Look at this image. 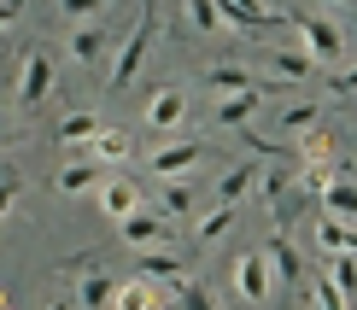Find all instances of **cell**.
Listing matches in <instances>:
<instances>
[{
  "label": "cell",
  "mask_w": 357,
  "mask_h": 310,
  "mask_svg": "<svg viewBox=\"0 0 357 310\" xmlns=\"http://www.w3.org/2000/svg\"><path fill=\"white\" fill-rule=\"evenodd\" d=\"M328 94L334 100H357V59H351V65H340L334 77H328Z\"/></svg>",
  "instance_id": "obj_33"
},
{
  "label": "cell",
  "mask_w": 357,
  "mask_h": 310,
  "mask_svg": "<svg viewBox=\"0 0 357 310\" xmlns=\"http://www.w3.org/2000/svg\"><path fill=\"white\" fill-rule=\"evenodd\" d=\"M305 299L317 304V310H351V299L334 287V275H310V281H305Z\"/></svg>",
  "instance_id": "obj_24"
},
{
  "label": "cell",
  "mask_w": 357,
  "mask_h": 310,
  "mask_svg": "<svg viewBox=\"0 0 357 310\" xmlns=\"http://www.w3.org/2000/svg\"><path fill=\"white\" fill-rule=\"evenodd\" d=\"M205 82H211L217 100L222 94H252V88H258V77H252L246 65H211V70H205Z\"/></svg>",
  "instance_id": "obj_19"
},
{
  "label": "cell",
  "mask_w": 357,
  "mask_h": 310,
  "mask_svg": "<svg viewBox=\"0 0 357 310\" xmlns=\"http://www.w3.org/2000/svg\"><path fill=\"white\" fill-rule=\"evenodd\" d=\"M328 6H340V12H357V0H328Z\"/></svg>",
  "instance_id": "obj_38"
},
{
  "label": "cell",
  "mask_w": 357,
  "mask_h": 310,
  "mask_svg": "<svg viewBox=\"0 0 357 310\" xmlns=\"http://www.w3.org/2000/svg\"><path fill=\"white\" fill-rule=\"evenodd\" d=\"M310 70H317V59H310L305 47H281V53H270V77H275V82H305Z\"/></svg>",
  "instance_id": "obj_18"
},
{
  "label": "cell",
  "mask_w": 357,
  "mask_h": 310,
  "mask_svg": "<svg viewBox=\"0 0 357 310\" xmlns=\"http://www.w3.org/2000/svg\"><path fill=\"white\" fill-rule=\"evenodd\" d=\"M153 41H158V12H153V6H141V18H135V29H129V41L117 47V59L106 65V88H123V82H135V70L146 65Z\"/></svg>",
  "instance_id": "obj_1"
},
{
  "label": "cell",
  "mask_w": 357,
  "mask_h": 310,
  "mask_svg": "<svg viewBox=\"0 0 357 310\" xmlns=\"http://www.w3.org/2000/svg\"><path fill=\"white\" fill-rule=\"evenodd\" d=\"M94 194H100V211H106L112 223H123L129 211H141V187L129 182V176H106V182H100Z\"/></svg>",
  "instance_id": "obj_11"
},
{
  "label": "cell",
  "mask_w": 357,
  "mask_h": 310,
  "mask_svg": "<svg viewBox=\"0 0 357 310\" xmlns=\"http://www.w3.org/2000/svg\"><path fill=\"white\" fill-rule=\"evenodd\" d=\"M65 47H70V59H77V65H100V59L112 53V29H106V24H77Z\"/></svg>",
  "instance_id": "obj_13"
},
{
  "label": "cell",
  "mask_w": 357,
  "mask_h": 310,
  "mask_svg": "<svg viewBox=\"0 0 357 310\" xmlns=\"http://www.w3.org/2000/svg\"><path fill=\"white\" fill-rule=\"evenodd\" d=\"M158 211H165V217H193V187H188V176L165 182V199H158Z\"/></svg>",
  "instance_id": "obj_27"
},
{
  "label": "cell",
  "mask_w": 357,
  "mask_h": 310,
  "mask_svg": "<svg viewBox=\"0 0 357 310\" xmlns=\"http://www.w3.org/2000/svg\"><path fill=\"white\" fill-rule=\"evenodd\" d=\"M53 88H59V65H53V53H47V47H29V53L18 59V82H12L18 106H24V111H36L41 100H53Z\"/></svg>",
  "instance_id": "obj_2"
},
{
  "label": "cell",
  "mask_w": 357,
  "mask_h": 310,
  "mask_svg": "<svg viewBox=\"0 0 357 310\" xmlns=\"http://www.w3.org/2000/svg\"><path fill=\"white\" fill-rule=\"evenodd\" d=\"M299 158H305V164H328V158H334V129H322V123L299 129Z\"/></svg>",
  "instance_id": "obj_23"
},
{
  "label": "cell",
  "mask_w": 357,
  "mask_h": 310,
  "mask_svg": "<svg viewBox=\"0 0 357 310\" xmlns=\"http://www.w3.org/2000/svg\"><path fill=\"white\" fill-rule=\"evenodd\" d=\"M94 135H100V117H94V111H70V117H59V129H53V141L70 146V153L94 146Z\"/></svg>",
  "instance_id": "obj_15"
},
{
  "label": "cell",
  "mask_w": 357,
  "mask_h": 310,
  "mask_svg": "<svg viewBox=\"0 0 357 310\" xmlns=\"http://www.w3.org/2000/svg\"><path fill=\"white\" fill-rule=\"evenodd\" d=\"M264 258H270V270H275V287H299L305 281V258H299V246H293L287 234H270Z\"/></svg>",
  "instance_id": "obj_12"
},
{
  "label": "cell",
  "mask_w": 357,
  "mask_h": 310,
  "mask_svg": "<svg viewBox=\"0 0 357 310\" xmlns=\"http://www.w3.org/2000/svg\"><path fill=\"white\" fill-rule=\"evenodd\" d=\"M106 6H117V0H106Z\"/></svg>",
  "instance_id": "obj_41"
},
{
  "label": "cell",
  "mask_w": 357,
  "mask_h": 310,
  "mask_svg": "<svg viewBox=\"0 0 357 310\" xmlns=\"http://www.w3.org/2000/svg\"><path fill=\"white\" fill-rule=\"evenodd\" d=\"M322 211L340 217V223H357V182H334L328 194H322Z\"/></svg>",
  "instance_id": "obj_25"
},
{
  "label": "cell",
  "mask_w": 357,
  "mask_h": 310,
  "mask_svg": "<svg viewBox=\"0 0 357 310\" xmlns=\"http://www.w3.org/2000/svg\"><path fill=\"white\" fill-rule=\"evenodd\" d=\"M0 310H12V299H6V293H0Z\"/></svg>",
  "instance_id": "obj_40"
},
{
  "label": "cell",
  "mask_w": 357,
  "mask_h": 310,
  "mask_svg": "<svg viewBox=\"0 0 357 310\" xmlns=\"http://www.w3.org/2000/svg\"><path fill=\"white\" fill-rule=\"evenodd\" d=\"M146 123H153V129H165V135H170V129H182L188 123V94H182V88H153V94H146Z\"/></svg>",
  "instance_id": "obj_8"
},
{
  "label": "cell",
  "mask_w": 357,
  "mask_h": 310,
  "mask_svg": "<svg viewBox=\"0 0 357 310\" xmlns=\"http://www.w3.org/2000/svg\"><path fill=\"white\" fill-rule=\"evenodd\" d=\"M112 275L100 270H82V287H77V310H112Z\"/></svg>",
  "instance_id": "obj_22"
},
{
  "label": "cell",
  "mask_w": 357,
  "mask_h": 310,
  "mask_svg": "<svg viewBox=\"0 0 357 310\" xmlns=\"http://www.w3.org/2000/svg\"><path fill=\"white\" fill-rule=\"evenodd\" d=\"M106 164H100L94 153H77V158H65V164H59V176H53V187L65 199H77V194H94L100 182H106V176H100Z\"/></svg>",
  "instance_id": "obj_5"
},
{
  "label": "cell",
  "mask_w": 357,
  "mask_h": 310,
  "mask_svg": "<svg viewBox=\"0 0 357 310\" xmlns=\"http://www.w3.org/2000/svg\"><path fill=\"white\" fill-rule=\"evenodd\" d=\"M146 164H153V176L176 182V176H188V170L205 164V146L199 141H170V146H158V153H146Z\"/></svg>",
  "instance_id": "obj_7"
},
{
  "label": "cell",
  "mask_w": 357,
  "mask_h": 310,
  "mask_svg": "<svg viewBox=\"0 0 357 310\" xmlns=\"http://www.w3.org/2000/svg\"><path fill=\"white\" fill-rule=\"evenodd\" d=\"M229 228H234V205H222V199H217L211 211L199 217V223H193V234H199L205 246H211V240H222V234H229Z\"/></svg>",
  "instance_id": "obj_26"
},
{
  "label": "cell",
  "mask_w": 357,
  "mask_h": 310,
  "mask_svg": "<svg viewBox=\"0 0 357 310\" xmlns=\"http://www.w3.org/2000/svg\"><path fill=\"white\" fill-rule=\"evenodd\" d=\"M182 18L199 29V36H211V29H222V12H217V0H182Z\"/></svg>",
  "instance_id": "obj_28"
},
{
  "label": "cell",
  "mask_w": 357,
  "mask_h": 310,
  "mask_svg": "<svg viewBox=\"0 0 357 310\" xmlns=\"http://www.w3.org/2000/svg\"><path fill=\"white\" fill-rule=\"evenodd\" d=\"M59 6H65V18H77V24L88 18V24H94V12L106 6V0H59Z\"/></svg>",
  "instance_id": "obj_35"
},
{
  "label": "cell",
  "mask_w": 357,
  "mask_h": 310,
  "mask_svg": "<svg viewBox=\"0 0 357 310\" xmlns=\"http://www.w3.org/2000/svg\"><path fill=\"white\" fill-rule=\"evenodd\" d=\"M328 275H334V287L346 293V299H357V258H351V252L328 258Z\"/></svg>",
  "instance_id": "obj_30"
},
{
  "label": "cell",
  "mask_w": 357,
  "mask_h": 310,
  "mask_svg": "<svg viewBox=\"0 0 357 310\" xmlns=\"http://www.w3.org/2000/svg\"><path fill=\"white\" fill-rule=\"evenodd\" d=\"M112 310H165V304H158V293H153L146 275H129V281L112 287Z\"/></svg>",
  "instance_id": "obj_16"
},
{
  "label": "cell",
  "mask_w": 357,
  "mask_h": 310,
  "mask_svg": "<svg viewBox=\"0 0 357 310\" xmlns=\"http://www.w3.org/2000/svg\"><path fill=\"white\" fill-rule=\"evenodd\" d=\"M281 187H287V176H281V170L270 164V176H264V194H270V199H275V194H281Z\"/></svg>",
  "instance_id": "obj_37"
},
{
  "label": "cell",
  "mask_w": 357,
  "mask_h": 310,
  "mask_svg": "<svg viewBox=\"0 0 357 310\" xmlns=\"http://www.w3.org/2000/svg\"><path fill=\"white\" fill-rule=\"evenodd\" d=\"M176 310H217V304L199 281H176Z\"/></svg>",
  "instance_id": "obj_31"
},
{
  "label": "cell",
  "mask_w": 357,
  "mask_h": 310,
  "mask_svg": "<svg viewBox=\"0 0 357 310\" xmlns=\"http://www.w3.org/2000/svg\"><path fill=\"white\" fill-rule=\"evenodd\" d=\"M317 246H322L328 258H340V252L357 258V223H340V217L322 211V217H317Z\"/></svg>",
  "instance_id": "obj_14"
},
{
  "label": "cell",
  "mask_w": 357,
  "mask_h": 310,
  "mask_svg": "<svg viewBox=\"0 0 357 310\" xmlns=\"http://www.w3.org/2000/svg\"><path fill=\"white\" fill-rule=\"evenodd\" d=\"M47 310H77V304H70V299H59V304H47Z\"/></svg>",
  "instance_id": "obj_39"
},
{
  "label": "cell",
  "mask_w": 357,
  "mask_h": 310,
  "mask_svg": "<svg viewBox=\"0 0 357 310\" xmlns=\"http://www.w3.org/2000/svg\"><path fill=\"white\" fill-rule=\"evenodd\" d=\"M293 29H299V47L317 59V65H340V59H346V29L334 18H293Z\"/></svg>",
  "instance_id": "obj_3"
},
{
  "label": "cell",
  "mask_w": 357,
  "mask_h": 310,
  "mask_svg": "<svg viewBox=\"0 0 357 310\" xmlns=\"http://www.w3.org/2000/svg\"><path fill=\"white\" fill-rule=\"evenodd\" d=\"M88 153H94L100 164H129V158H135V141H129L123 129H106V123H100V135H94Z\"/></svg>",
  "instance_id": "obj_20"
},
{
  "label": "cell",
  "mask_w": 357,
  "mask_h": 310,
  "mask_svg": "<svg viewBox=\"0 0 357 310\" xmlns=\"http://www.w3.org/2000/svg\"><path fill=\"white\" fill-rule=\"evenodd\" d=\"M135 275H146V281H188V263L182 252H170V246H146V252H135Z\"/></svg>",
  "instance_id": "obj_10"
},
{
  "label": "cell",
  "mask_w": 357,
  "mask_h": 310,
  "mask_svg": "<svg viewBox=\"0 0 357 310\" xmlns=\"http://www.w3.org/2000/svg\"><path fill=\"white\" fill-rule=\"evenodd\" d=\"M18 12H24L18 0H0V29H12V24H18Z\"/></svg>",
  "instance_id": "obj_36"
},
{
  "label": "cell",
  "mask_w": 357,
  "mask_h": 310,
  "mask_svg": "<svg viewBox=\"0 0 357 310\" xmlns=\"http://www.w3.org/2000/svg\"><path fill=\"white\" fill-rule=\"evenodd\" d=\"M217 12H222V29H234V36H258L275 18L270 0H217Z\"/></svg>",
  "instance_id": "obj_9"
},
{
  "label": "cell",
  "mask_w": 357,
  "mask_h": 310,
  "mask_svg": "<svg viewBox=\"0 0 357 310\" xmlns=\"http://www.w3.org/2000/svg\"><path fill=\"white\" fill-rule=\"evenodd\" d=\"M252 182H258V164H229V170L217 176V199L222 205H241L252 194Z\"/></svg>",
  "instance_id": "obj_21"
},
{
  "label": "cell",
  "mask_w": 357,
  "mask_h": 310,
  "mask_svg": "<svg viewBox=\"0 0 357 310\" xmlns=\"http://www.w3.org/2000/svg\"><path fill=\"white\" fill-rule=\"evenodd\" d=\"M129 252H146V246H170V217H153V211H129L123 223H117Z\"/></svg>",
  "instance_id": "obj_6"
},
{
  "label": "cell",
  "mask_w": 357,
  "mask_h": 310,
  "mask_svg": "<svg viewBox=\"0 0 357 310\" xmlns=\"http://www.w3.org/2000/svg\"><path fill=\"white\" fill-rule=\"evenodd\" d=\"M234 293H241L252 310H264V304L275 299V270H270V258H264V252L234 258Z\"/></svg>",
  "instance_id": "obj_4"
},
{
  "label": "cell",
  "mask_w": 357,
  "mask_h": 310,
  "mask_svg": "<svg viewBox=\"0 0 357 310\" xmlns=\"http://www.w3.org/2000/svg\"><path fill=\"white\" fill-rule=\"evenodd\" d=\"M275 123H281V129H293V135H299V129H310V123H322V106H287V111L275 117Z\"/></svg>",
  "instance_id": "obj_32"
},
{
  "label": "cell",
  "mask_w": 357,
  "mask_h": 310,
  "mask_svg": "<svg viewBox=\"0 0 357 310\" xmlns=\"http://www.w3.org/2000/svg\"><path fill=\"white\" fill-rule=\"evenodd\" d=\"M18 199H24V176L6 170V176H0V223L12 217V205H18Z\"/></svg>",
  "instance_id": "obj_34"
},
{
  "label": "cell",
  "mask_w": 357,
  "mask_h": 310,
  "mask_svg": "<svg viewBox=\"0 0 357 310\" xmlns=\"http://www.w3.org/2000/svg\"><path fill=\"white\" fill-rule=\"evenodd\" d=\"M334 182H340V164H334V158H328V164H305V170H299V187H305V194H317V199L328 194Z\"/></svg>",
  "instance_id": "obj_29"
},
{
  "label": "cell",
  "mask_w": 357,
  "mask_h": 310,
  "mask_svg": "<svg viewBox=\"0 0 357 310\" xmlns=\"http://www.w3.org/2000/svg\"><path fill=\"white\" fill-rule=\"evenodd\" d=\"M258 106H264V88H252V94H222V100H217V123H229V129H246Z\"/></svg>",
  "instance_id": "obj_17"
}]
</instances>
